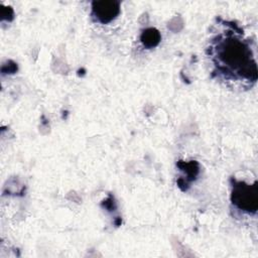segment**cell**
<instances>
[{
  "label": "cell",
  "instance_id": "1",
  "mask_svg": "<svg viewBox=\"0 0 258 258\" xmlns=\"http://www.w3.org/2000/svg\"><path fill=\"white\" fill-rule=\"evenodd\" d=\"M210 54L218 72L227 79L257 80V64L249 42L235 30L216 36L210 46Z\"/></svg>",
  "mask_w": 258,
  "mask_h": 258
},
{
  "label": "cell",
  "instance_id": "3",
  "mask_svg": "<svg viewBox=\"0 0 258 258\" xmlns=\"http://www.w3.org/2000/svg\"><path fill=\"white\" fill-rule=\"evenodd\" d=\"M120 13V2L101 0L92 2V15L100 23L106 24L115 19Z\"/></svg>",
  "mask_w": 258,
  "mask_h": 258
},
{
  "label": "cell",
  "instance_id": "6",
  "mask_svg": "<svg viewBox=\"0 0 258 258\" xmlns=\"http://www.w3.org/2000/svg\"><path fill=\"white\" fill-rule=\"evenodd\" d=\"M13 9L11 7H4L1 10V16L3 19H7V20H11L13 18Z\"/></svg>",
  "mask_w": 258,
  "mask_h": 258
},
{
  "label": "cell",
  "instance_id": "5",
  "mask_svg": "<svg viewBox=\"0 0 258 258\" xmlns=\"http://www.w3.org/2000/svg\"><path fill=\"white\" fill-rule=\"evenodd\" d=\"M177 165L182 171L186 173L187 177L185 180V184H187V181H191L192 179H195L199 173V164L197 161H188V162L179 161Z\"/></svg>",
  "mask_w": 258,
  "mask_h": 258
},
{
  "label": "cell",
  "instance_id": "4",
  "mask_svg": "<svg viewBox=\"0 0 258 258\" xmlns=\"http://www.w3.org/2000/svg\"><path fill=\"white\" fill-rule=\"evenodd\" d=\"M140 40L145 47L153 48L160 42L161 34L156 28L149 27L142 31L140 35Z\"/></svg>",
  "mask_w": 258,
  "mask_h": 258
},
{
  "label": "cell",
  "instance_id": "2",
  "mask_svg": "<svg viewBox=\"0 0 258 258\" xmlns=\"http://www.w3.org/2000/svg\"><path fill=\"white\" fill-rule=\"evenodd\" d=\"M231 201L239 210L248 214H256L258 209L257 181L249 184L242 180L232 179Z\"/></svg>",
  "mask_w": 258,
  "mask_h": 258
}]
</instances>
